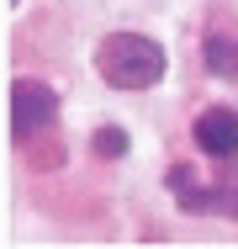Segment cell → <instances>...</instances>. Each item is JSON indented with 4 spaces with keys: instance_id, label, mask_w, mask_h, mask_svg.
Returning a JSON list of instances; mask_svg holds the SVG:
<instances>
[{
    "instance_id": "1",
    "label": "cell",
    "mask_w": 238,
    "mask_h": 249,
    "mask_svg": "<svg viewBox=\"0 0 238 249\" xmlns=\"http://www.w3.org/2000/svg\"><path fill=\"white\" fill-rule=\"evenodd\" d=\"M164 64H170L164 48L153 37H143V32H106L95 43V69L117 90H148V85H159Z\"/></svg>"
},
{
    "instance_id": "6",
    "label": "cell",
    "mask_w": 238,
    "mask_h": 249,
    "mask_svg": "<svg viewBox=\"0 0 238 249\" xmlns=\"http://www.w3.org/2000/svg\"><path fill=\"white\" fill-rule=\"evenodd\" d=\"M90 149L101 154V159H122V154H127V133H122V127H95Z\"/></svg>"
},
{
    "instance_id": "4",
    "label": "cell",
    "mask_w": 238,
    "mask_h": 249,
    "mask_svg": "<svg viewBox=\"0 0 238 249\" xmlns=\"http://www.w3.org/2000/svg\"><path fill=\"white\" fill-rule=\"evenodd\" d=\"M164 180H170V196L180 201L186 212H196V217H201V212H217V207H222V186L201 180V170H196V164H175Z\"/></svg>"
},
{
    "instance_id": "8",
    "label": "cell",
    "mask_w": 238,
    "mask_h": 249,
    "mask_svg": "<svg viewBox=\"0 0 238 249\" xmlns=\"http://www.w3.org/2000/svg\"><path fill=\"white\" fill-rule=\"evenodd\" d=\"M5 5H16V0H5Z\"/></svg>"
},
{
    "instance_id": "7",
    "label": "cell",
    "mask_w": 238,
    "mask_h": 249,
    "mask_svg": "<svg viewBox=\"0 0 238 249\" xmlns=\"http://www.w3.org/2000/svg\"><path fill=\"white\" fill-rule=\"evenodd\" d=\"M222 207L238 217V170H233V180H222Z\"/></svg>"
},
{
    "instance_id": "2",
    "label": "cell",
    "mask_w": 238,
    "mask_h": 249,
    "mask_svg": "<svg viewBox=\"0 0 238 249\" xmlns=\"http://www.w3.org/2000/svg\"><path fill=\"white\" fill-rule=\"evenodd\" d=\"M11 143H37L48 127L58 122V90L53 85H43V80H11Z\"/></svg>"
},
{
    "instance_id": "5",
    "label": "cell",
    "mask_w": 238,
    "mask_h": 249,
    "mask_svg": "<svg viewBox=\"0 0 238 249\" xmlns=\"http://www.w3.org/2000/svg\"><path fill=\"white\" fill-rule=\"evenodd\" d=\"M206 74H217V80L238 74V32H222V27L206 32Z\"/></svg>"
},
{
    "instance_id": "3",
    "label": "cell",
    "mask_w": 238,
    "mask_h": 249,
    "mask_svg": "<svg viewBox=\"0 0 238 249\" xmlns=\"http://www.w3.org/2000/svg\"><path fill=\"white\" fill-rule=\"evenodd\" d=\"M190 138L201 143V154H212V159H238V111L233 106L201 111L196 127H190Z\"/></svg>"
}]
</instances>
